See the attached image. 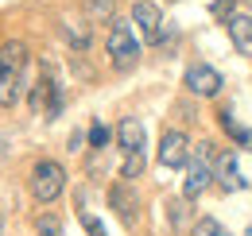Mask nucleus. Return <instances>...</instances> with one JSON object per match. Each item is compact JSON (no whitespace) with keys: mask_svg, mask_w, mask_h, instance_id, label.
<instances>
[{"mask_svg":"<svg viewBox=\"0 0 252 236\" xmlns=\"http://www.w3.org/2000/svg\"><path fill=\"white\" fill-rule=\"evenodd\" d=\"M225 31H229V39H233V47L252 59V16L249 12H229L225 16Z\"/></svg>","mask_w":252,"mask_h":236,"instance_id":"10","label":"nucleus"},{"mask_svg":"<svg viewBox=\"0 0 252 236\" xmlns=\"http://www.w3.org/2000/svg\"><path fill=\"white\" fill-rule=\"evenodd\" d=\"M210 186H214V144H202V151H194L190 163H187L183 198H187V202H198Z\"/></svg>","mask_w":252,"mask_h":236,"instance_id":"3","label":"nucleus"},{"mask_svg":"<svg viewBox=\"0 0 252 236\" xmlns=\"http://www.w3.org/2000/svg\"><path fill=\"white\" fill-rule=\"evenodd\" d=\"M86 12H90V20H109L113 24V0H86Z\"/></svg>","mask_w":252,"mask_h":236,"instance_id":"19","label":"nucleus"},{"mask_svg":"<svg viewBox=\"0 0 252 236\" xmlns=\"http://www.w3.org/2000/svg\"><path fill=\"white\" fill-rule=\"evenodd\" d=\"M132 28H140V39H144V43H159L163 12H159L156 0H136V4H132Z\"/></svg>","mask_w":252,"mask_h":236,"instance_id":"7","label":"nucleus"},{"mask_svg":"<svg viewBox=\"0 0 252 236\" xmlns=\"http://www.w3.org/2000/svg\"><path fill=\"white\" fill-rule=\"evenodd\" d=\"M109 206H113V213L125 221L128 229L136 225V209H140V198H136L132 182H117V186H109Z\"/></svg>","mask_w":252,"mask_h":236,"instance_id":"9","label":"nucleus"},{"mask_svg":"<svg viewBox=\"0 0 252 236\" xmlns=\"http://www.w3.org/2000/svg\"><path fill=\"white\" fill-rule=\"evenodd\" d=\"M190 140L183 128H167L163 132V140H159V163L163 167H171V171H179V167H187L190 163Z\"/></svg>","mask_w":252,"mask_h":236,"instance_id":"6","label":"nucleus"},{"mask_svg":"<svg viewBox=\"0 0 252 236\" xmlns=\"http://www.w3.org/2000/svg\"><path fill=\"white\" fill-rule=\"evenodd\" d=\"M194 236H229V229L221 225L218 217H202V221L194 225Z\"/></svg>","mask_w":252,"mask_h":236,"instance_id":"18","label":"nucleus"},{"mask_svg":"<svg viewBox=\"0 0 252 236\" xmlns=\"http://www.w3.org/2000/svg\"><path fill=\"white\" fill-rule=\"evenodd\" d=\"M28 89V47L20 39L0 43V109H16Z\"/></svg>","mask_w":252,"mask_h":236,"instance_id":"1","label":"nucleus"},{"mask_svg":"<svg viewBox=\"0 0 252 236\" xmlns=\"http://www.w3.org/2000/svg\"><path fill=\"white\" fill-rule=\"evenodd\" d=\"M183 86H187V93L202 97V101H214L221 89H225V78H221L210 62H190L187 74H183Z\"/></svg>","mask_w":252,"mask_h":236,"instance_id":"5","label":"nucleus"},{"mask_svg":"<svg viewBox=\"0 0 252 236\" xmlns=\"http://www.w3.org/2000/svg\"><path fill=\"white\" fill-rule=\"evenodd\" d=\"M167 221H171V229H187V198H175V202H167Z\"/></svg>","mask_w":252,"mask_h":236,"instance_id":"17","label":"nucleus"},{"mask_svg":"<svg viewBox=\"0 0 252 236\" xmlns=\"http://www.w3.org/2000/svg\"><path fill=\"white\" fill-rule=\"evenodd\" d=\"M35 236H63V221L55 213H39L35 217Z\"/></svg>","mask_w":252,"mask_h":236,"instance_id":"15","label":"nucleus"},{"mask_svg":"<svg viewBox=\"0 0 252 236\" xmlns=\"http://www.w3.org/2000/svg\"><path fill=\"white\" fill-rule=\"evenodd\" d=\"M97 236H105V233H97Z\"/></svg>","mask_w":252,"mask_h":236,"instance_id":"22","label":"nucleus"},{"mask_svg":"<svg viewBox=\"0 0 252 236\" xmlns=\"http://www.w3.org/2000/svg\"><path fill=\"white\" fill-rule=\"evenodd\" d=\"M63 31H66V39H70L74 51H86V47H90V24H86V20H66Z\"/></svg>","mask_w":252,"mask_h":236,"instance_id":"13","label":"nucleus"},{"mask_svg":"<svg viewBox=\"0 0 252 236\" xmlns=\"http://www.w3.org/2000/svg\"><path fill=\"white\" fill-rule=\"evenodd\" d=\"M105 55L113 62V70H132L140 62V39L132 31V20H113L109 39H105Z\"/></svg>","mask_w":252,"mask_h":236,"instance_id":"2","label":"nucleus"},{"mask_svg":"<svg viewBox=\"0 0 252 236\" xmlns=\"http://www.w3.org/2000/svg\"><path fill=\"white\" fill-rule=\"evenodd\" d=\"M144 167H148L144 155H125V163H121V182H136V178L144 175Z\"/></svg>","mask_w":252,"mask_h":236,"instance_id":"14","label":"nucleus"},{"mask_svg":"<svg viewBox=\"0 0 252 236\" xmlns=\"http://www.w3.org/2000/svg\"><path fill=\"white\" fill-rule=\"evenodd\" d=\"M214 182L221 190H245L249 182L241 178V163H237V151H218L214 155Z\"/></svg>","mask_w":252,"mask_h":236,"instance_id":"8","label":"nucleus"},{"mask_svg":"<svg viewBox=\"0 0 252 236\" xmlns=\"http://www.w3.org/2000/svg\"><path fill=\"white\" fill-rule=\"evenodd\" d=\"M218 120H221V128L229 132V140H233L237 148H249V151H252V128H245V124L237 120V113H233V109H221Z\"/></svg>","mask_w":252,"mask_h":236,"instance_id":"12","label":"nucleus"},{"mask_svg":"<svg viewBox=\"0 0 252 236\" xmlns=\"http://www.w3.org/2000/svg\"><path fill=\"white\" fill-rule=\"evenodd\" d=\"M117 144H121L125 155H144V144H148L144 124L136 117H121V124H117Z\"/></svg>","mask_w":252,"mask_h":236,"instance_id":"11","label":"nucleus"},{"mask_svg":"<svg viewBox=\"0 0 252 236\" xmlns=\"http://www.w3.org/2000/svg\"><path fill=\"white\" fill-rule=\"evenodd\" d=\"M109 136H113V132H109V124H101V120H94V124H90V132H86V140H90V148H94V151H105V148H109Z\"/></svg>","mask_w":252,"mask_h":236,"instance_id":"16","label":"nucleus"},{"mask_svg":"<svg viewBox=\"0 0 252 236\" xmlns=\"http://www.w3.org/2000/svg\"><path fill=\"white\" fill-rule=\"evenodd\" d=\"M82 144H86V136H82V132H74V136H70V151H78Z\"/></svg>","mask_w":252,"mask_h":236,"instance_id":"20","label":"nucleus"},{"mask_svg":"<svg viewBox=\"0 0 252 236\" xmlns=\"http://www.w3.org/2000/svg\"><path fill=\"white\" fill-rule=\"evenodd\" d=\"M0 229H4V217H0Z\"/></svg>","mask_w":252,"mask_h":236,"instance_id":"21","label":"nucleus"},{"mask_svg":"<svg viewBox=\"0 0 252 236\" xmlns=\"http://www.w3.org/2000/svg\"><path fill=\"white\" fill-rule=\"evenodd\" d=\"M32 198L39 202V206H51L59 194L66 190V171H63V163H55V159H39L32 167Z\"/></svg>","mask_w":252,"mask_h":236,"instance_id":"4","label":"nucleus"}]
</instances>
